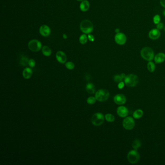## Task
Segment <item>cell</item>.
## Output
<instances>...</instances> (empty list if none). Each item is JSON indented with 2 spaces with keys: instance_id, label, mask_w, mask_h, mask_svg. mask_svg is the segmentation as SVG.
Listing matches in <instances>:
<instances>
[{
  "instance_id": "cell-15",
  "label": "cell",
  "mask_w": 165,
  "mask_h": 165,
  "mask_svg": "<svg viewBox=\"0 0 165 165\" xmlns=\"http://www.w3.org/2000/svg\"><path fill=\"white\" fill-rule=\"evenodd\" d=\"M165 61V54L164 53H159L154 57V61L156 63H162Z\"/></svg>"
},
{
  "instance_id": "cell-26",
  "label": "cell",
  "mask_w": 165,
  "mask_h": 165,
  "mask_svg": "<svg viewBox=\"0 0 165 165\" xmlns=\"http://www.w3.org/2000/svg\"><path fill=\"white\" fill-rule=\"evenodd\" d=\"M97 100L96 98V97H93V96H90L89 97H88L87 99V103L88 104L90 105H93V104H94L96 101Z\"/></svg>"
},
{
  "instance_id": "cell-31",
  "label": "cell",
  "mask_w": 165,
  "mask_h": 165,
  "mask_svg": "<svg viewBox=\"0 0 165 165\" xmlns=\"http://www.w3.org/2000/svg\"><path fill=\"white\" fill-rule=\"evenodd\" d=\"M163 27H164V25L162 22H159V23L157 24V26H156L157 29L158 30H161L163 28Z\"/></svg>"
},
{
  "instance_id": "cell-30",
  "label": "cell",
  "mask_w": 165,
  "mask_h": 165,
  "mask_svg": "<svg viewBox=\"0 0 165 165\" xmlns=\"http://www.w3.org/2000/svg\"><path fill=\"white\" fill-rule=\"evenodd\" d=\"M28 65L30 66V67L33 68L36 66V62L33 59H30L29 61Z\"/></svg>"
},
{
  "instance_id": "cell-10",
  "label": "cell",
  "mask_w": 165,
  "mask_h": 165,
  "mask_svg": "<svg viewBox=\"0 0 165 165\" xmlns=\"http://www.w3.org/2000/svg\"><path fill=\"white\" fill-rule=\"evenodd\" d=\"M113 99L114 102L117 105H123L126 101V97L123 94H117L114 96Z\"/></svg>"
},
{
  "instance_id": "cell-14",
  "label": "cell",
  "mask_w": 165,
  "mask_h": 165,
  "mask_svg": "<svg viewBox=\"0 0 165 165\" xmlns=\"http://www.w3.org/2000/svg\"><path fill=\"white\" fill-rule=\"evenodd\" d=\"M160 36V32L157 29H154L151 30L149 33V36L150 38L153 40L157 39Z\"/></svg>"
},
{
  "instance_id": "cell-32",
  "label": "cell",
  "mask_w": 165,
  "mask_h": 165,
  "mask_svg": "<svg viewBox=\"0 0 165 165\" xmlns=\"http://www.w3.org/2000/svg\"><path fill=\"white\" fill-rule=\"evenodd\" d=\"M124 86V83L123 81L120 82V83H119L118 85V87L119 89H122Z\"/></svg>"
},
{
  "instance_id": "cell-7",
  "label": "cell",
  "mask_w": 165,
  "mask_h": 165,
  "mask_svg": "<svg viewBox=\"0 0 165 165\" xmlns=\"http://www.w3.org/2000/svg\"><path fill=\"white\" fill-rule=\"evenodd\" d=\"M28 48L31 51L37 52L42 48V44L38 40L33 39L29 42Z\"/></svg>"
},
{
  "instance_id": "cell-37",
  "label": "cell",
  "mask_w": 165,
  "mask_h": 165,
  "mask_svg": "<svg viewBox=\"0 0 165 165\" xmlns=\"http://www.w3.org/2000/svg\"><path fill=\"white\" fill-rule=\"evenodd\" d=\"M115 32H116L117 33H119V32H120V29H118V28H117V29L115 30Z\"/></svg>"
},
{
  "instance_id": "cell-24",
  "label": "cell",
  "mask_w": 165,
  "mask_h": 165,
  "mask_svg": "<svg viewBox=\"0 0 165 165\" xmlns=\"http://www.w3.org/2000/svg\"><path fill=\"white\" fill-rule=\"evenodd\" d=\"M105 119L108 122H113L115 120V117L112 114L108 113L105 115Z\"/></svg>"
},
{
  "instance_id": "cell-25",
  "label": "cell",
  "mask_w": 165,
  "mask_h": 165,
  "mask_svg": "<svg viewBox=\"0 0 165 165\" xmlns=\"http://www.w3.org/2000/svg\"><path fill=\"white\" fill-rule=\"evenodd\" d=\"M88 39V37L86 34H82L80 36L79 41L81 44H85L87 43Z\"/></svg>"
},
{
  "instance_id": "cell-27",
  "label": "cell",
  "mask_w": 165,
  "mask_h": 165,
  "mask_svg": "<svg viewBox=\"0 0 165 165\" xmlns=\"http://www.w3.org/2000/svg\"><path fill=\"white\" fill-rule=\"evenodd\" d=\"M123 79V78L121 75H115L113 77V80L116 83H120V82L122 81Z\"/></svg>"
},
{
  "instance_id": "cell-2",
  "label": "cell",
  "mask_w": 165,
  "mask_h": 165,
  "mask_svg": "<svg viewBox=\"0 0 165 165\" xmlns=\"http://www.w3.org/2000/svg\"><path fill=\"white\" fill-rule=\"evenodd\" d=\"M124 80L125 84L128 87H135L138 82V77L134 74L127 75Z\"/></svg>"
},
{
  "instance_id": "cell-12",
  "label": "cell",
  "mask_w": 165,
  "mask_h": 165,
  "mask_svg": "<svg viewBox=\"0 0 165 165\" xmlns=\"http://www.w3.org/2000/svg\"><path fill=\"white\" fill-rule=\"evenodd\" d=\"M56 58L58 62L61 63H64L67 60L66 54L63 51H58L56 54Z\"/></svg>"
},
{
  "instance_id": "cell-39",
  "label": "cell",
  "mask_w": 165,
  "mask_h": 165,
  "mask_svg": "<svg viewBox=\"0 0 165 165\" xmlns=\"http://www.w3.org/2000/svg\"><path fill=\"white\" fill-rule=\"evenodd\" d=\"M77 1H83L84 0H77Z\"/></svg>"
},
{
  "instance_id": "cell-40",
  "label": "cell",
  "mask_w": 165,
  "mask_h": 165,
  "mask_svg": "<svg viewBox=\"0 0 165 165\" xmlns=\"http://www.w3.org/2000/svg\"></svg>"
},
{
  "instance_id": "cell-13",
  "label": "cell",
  "mask_w": 165,
  "mask_h": 165,
  "mask_svg": "<svg viewBox=\"0 0 165 165\" xmlns=\"http://www.w3.org/2000/svg\"><path fill=\"white\" fill-rule=\"evenodd\" d=\"M51 29L48 26L44 25L41 26L39 29L40 33L42 35V36L47 37L49 36L51 34Z\"/></svg>"
},
{
  "instance_id": "cell-1",
  "label": "cell",
  "mask_w": 165,
  "mask_h": 165,
  "mask_svg": "<svg viewBox=\"0 0 165 165\" xmlns=\"http://www.w3.org/2000/svg\"><path fill=\"white\" fill-rule=\"evenodd\" d=\"M93 24L89 20H83L80 24V29L81 31L86 34H89L93 30Z\"/></svg>"
},
{
  "instance_id": "cell-28",
  "label": "cell",
  "mask_w": 165,
  "mask_h": 165,
  "mask_svg": "<svg viewBox=\"0 0 165 165\" xmlns=\"http://www.w3.org/2000/svg\"><path fill=\"white\" fill-rule=\"evenodd\" d=\"M66 68L69 70H72L75 68V64L72 62H68L66 63Z\"/></svg>"
},
{
  "instance_id": "cell-35",
  "label": "cell",
  "mask_w": 165,
  "mask_h": 165,
  "mask_svg": "<svg viewBox=\"0 0 165 165\" xmlns=\"http://www.w3.org/2000/svg\"><path fill=\"white\" fill-rule=\"evenodd\" d=\"M121 76H122V77L123 78V79H124L125 78H126V74H125L124 73H122V74H121Z\"/></svg>"
},
{
  "instance_id": "cell-5",
  "label": "cell",
  "mask_w": 165,
  "mask_h": 165,
  "mask_svg": "<svg viewBox=\"0 0 165 165\" xmlns=\"http://www.w3.org/2000/svg\"><path fill=\"white\" fill-rule=\"evenodd\" d=\"M105 116L100 112H97L93 115L92 118V123L94 126H100L104 123Z\"/></svg>"
},
{
  "instance_id": "cell-38",
  "label": "cell",
  "mask_w": 165,
  "mask_h": 165,
  "mask_svg": "<svg viewBox=\"0 0 165 165\" xmlns=\"http://www.w3.org/2000/svg\"><path fill=\"white\" fill-rule=\"evenodd\" d=\"M163 15H164V16H165V10H164V11L163 12Z\"/></svg>"
},
{
  "instance_id": "cell-21",
  "label": "cell",
  "mask_w": 165,
  "mask_h": 165,
  "mask_svg": "<svg viewBox=\"0 0 165 165\" xmlns=\"http://www.w3.org/2000/svg\"><path fill=\"white\" fill-rule=\"evenodd\" d=\"M29 60L28 57L23 55L21 57V59L19 60V63L22 66H27L29 63Z\"/></svg>"
},
{
  "instance_id": "cell-4",
  "label": "cell",
  "mask_w": 165,
  "mask_h": 165,
  "mask_svg": "<svg viewBox=\"0 0 165 165\" xmlns=\"http://www.w3.org/2000/svg\"><path fill=\"white\" fill-rule=\"evenodd\" d=\"M95 97L97 101L104 102L108 99L109 97V93L107 90L100 89L96 92Z\"/></svg>"
},
{
  "instance_id": "cell-23",
  "label": "cell",
  "mask_w": 165,
  "mask_h": 165,
  "mask_svg": "<svg viewBox=\"0 0 165 165\" xmlns=\"http://www.w3.org/2000/svg\"><path fill=\"white\" fill-rule=\"evenodd\" d=\"M147 68L148 70L150 72H153L154 71L155 69H156V65L154 64V63L153 62L149 61V62L147 64Z\"/></svg>"
},
{
  "instance_id": "cell-11",
  "label": "cell",
  "mask_w": 165,
  "mask_h": 165,
  "mask_svg": "<svg viewBox=\"0 0 165 165\" xmlns=\"http://www.w3.org/2000/svg\"><path fill=\"white\" fill-rule=\"evenodd\" d=\"M118 115L121 117H126L128 115L129 111L127 108L124 106H120L117 109Z\"/></svg>"
},
{
  "instance_id": "cell-8",
  "label": "cell",
  "mask_w": 165,
  "mask_h": 165,
  "mask_svg": "<svg viewBox=\"0 0 165 165\" xmlns=\"http://www.w3.org/2000/svg\"><path fill=\"white\" fill-rule=\"evenodd\" d=\"M135 125V121L132 117H126L123 120V126L126 130H132L134 128Z\"/></svg>"
},
{
  "instance_id": "cell-20",
  "label": "cell",
  "mask_w": 165,
  "mask_h": 165,
  "mask_svg": "<svg viewBox=\"0 0 165 165\" xmlns=\"http://www.w3.org/2000/svg\"><path fill=\"white\" fill-rule=\"evenodd\" d=\"M143 115V111L141 109H137V110L134 111V112L133 113V116L135 119H139L141 117H142Z\"/></svg>"
},
{
  "instance_id": "cell-3",
  "label": "cell",
  "mask_w": 165,
  "mask_h": 165,
  "mask_svg": "<svg viewBox=\"0 0 165 165\" xmlns=\"http://www.w3.org/2000/svg\"><path fill=\"white\" fill-rule=\"evenodd\" d=\"M141 55L144 60L151 61L154 58V52L153 50L149 47H144L141 51Z\"/></svg>"
},
{
  "instance_id": "cell-34",
  "label": "cell",
  "mask_w": 165,
  "mask_h": 165,
  "mask_svg": "<svg viewBox=\"0 0 165 165\" xmlns=\"http://www.w3.org/2000/svg\"><path fill=\"white\" fill-rule=\"evenodd\" d=\"M160 3L161 5L165 8V0H160Z\"/></svg>"
},
{
  "instance_id": "cell-36",
  "label": "cell",
  "mask_w": 165,
  "mask_h": 165,
  "mask_svg": "<svg viewBox=\"0 0 165 165\" xmlns=\"http://www.w3.org/2000/svg\"><path fill=\"white\" fill-rule=\"evenodd\" d=\"M63 36V38L64 39H66L67 38V35H66V34H64V33Z\"/></svg>"
},
{
  "instance_id": "cell-18",
  "label": "cell",
  "mask_w": 165,
  "mask_h": 165,
  "mask_svg": "<svg viewBox=\"0 0 165 165\" xmlns=\"http://www.w3.org/2000/svg\"><path fill=\"white\" fill-rule=\"evenodd\" d=\"M86 90L88 93L93 94L96 92L95 86L92 83H88L86 86Z\"/></svg>"
},
{
  "instance_id": "cell-17",
  "label": "cell",
  "mask_w": 165,
  "mask_h": 165,
  "mask_svg": "<svg viewBox=\"0 0 165 165\" xmlns=\"http://www.w3.org/2000/svg\"><path fill=\"white\" fill-rule=\"evenodd\" d=\"M90 8V3L89 2L86 1L84 0L81 2L80 4V9L82 11L85 12L88 10Z\"/></svg>"
},
{
  "instance_id": "cell-22",
  "label": "cell",
  "mask_w": 165,
  "mask_h": 165,
  "mask_svg": "<svg viewBox=\"0 0 165 165\" xmlns=\"http://www.w3.org/2000/svg\"><path fill=\"white\" fill-rule=\"evenodd\" d=\"M132 146L133 148H134L135 150H138V148L141 146V141L138 139H135L133 142Z\"/></svg>"
},
{
  "instance_id": "cell-9",
  "label": "cell",
  "mask_w": 165,
  "mask_h": 165,
  "mask_svg": "<svg viewBox=\"0 0 165 165\" xmlns=\"http://www.w3.org/2000/svg\"><path fill=\"white\" fill-rule=\"evenodd\" d=\"M126 36L122 33H118L115 36V41L118 45H123L126 42Z\"/></svg>"
},
{
  "instance_id": "cell-16",
  "label": "cell",
  "mask_w": 165,
  "mask_h": 165,
  "mask_svg": "<svg viewBox=\"0 0 165 165\" xmlns=\"http://www.w3.org/2000/svg\"><path fill=\"white\" fill-rule=\"evenodd\" d=\"M33 74V70L30 67L25 68L22 72V75L24 78L29 79L30 78Z\"/></svg>"
},
{
  "instance_id": "cell-19",
  "label": "cell",
  "mask_w": 165,
  "mask_h": 165,
  "mask_svg": "<svg viewBox=\"0 0 165 165\" xmlns=\"http://www.w3.org/2000/svg\"><path fill=\"white\" fill-rule=\"evenodd\" d=\"M42 53L46 56H49L51 54V50L48 46H45L42 49Z\"/></svg>"
},
{
  "instance_id": "cell-33",
  "label": "cell",
  "mask_w": 165,
  "mask_h": 165,
  "mask_svg": "<svg viewBox=\"0 0 165 165\" xmlns=\"http://www.w3.org/2000/svg\"><path fill=\"white\" fill-rule=\"evenodd\" d=\"M88 38L90 40V41H92V42H93V41H94V37L93 35L90 34L88 35Z\"/></svg>"
},
{
  "instance_id": "cell-6",
  "label": "cell",
  "mask_w": 165,
  "mask_h": 165,
  "mask_svg": "<svg viewBox=\"0 0 165 165\" xmlns=\"http://www.w3.org/2000/svg\"><path fill=\"white\" fill-rule=\"evenodd\" d=\"M127 159L130 163L136 164L140 159L139 154L136 150H131L128 153Z\"/></svg>"
},
{
  "instance_id": "cell-29",
  "label": "cell",
  "mask_w": 165,
  "mask_h": 165,
  "mask_svg": "<svg viewBox=\"0 0 165 165\" xmlns=\"http://www.w3.org/2000/svg\"><path fill=\"white\" fill-rule=\"evenodd\" d=\"M153 22L155 24H157L159 23L160 21V17L159 15H156L153 17Z\"/></svg>"
}]
</instances>
